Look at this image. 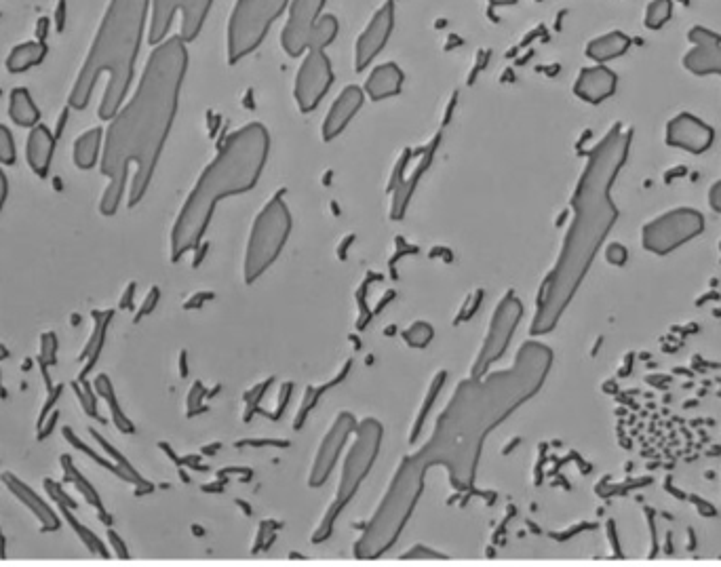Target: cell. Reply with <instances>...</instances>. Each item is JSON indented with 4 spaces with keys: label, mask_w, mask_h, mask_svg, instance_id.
Instances as JSON below:
<instances>
[{
    "label": "cell",
    "mask_w": 721,
    "mask_h": 567,
    "mask_svg": "<svg viewBox=\"0 0 721 567\" xmlns=\"http://www.w3.org/2000/svg\"><path fill=\"white\" fill-rule=\"evenodd\" d=\"M551 367L553 350L532 340L519 348L509 369L460 382L431 439L412 458L424 471L445 468L456 490H471L485 439L540 393Z\"/></svg>",
    "instance_id": "obj_1"
},
{
    "label": "cell",
    "mask_w": 721,
    "mask_h": 567,
    "mask_svg": "<svg viewBox=\"0 0 721 567\" xmlns=\"http://www.w3.org/2000/svg\"><path fill=\"white\" fill-rule=\"evenodd\" d=\"M186 70L188 49L180 36L165 38L150 53L138 89L106 131L100 169L108 186L100 201L102 215L119 211L129 175V207L146 197L178 114Z\"/></svg>",
    "instance_id": "obj_2"
},
{
    "label": "cell",
    "mask_w": 721,
    "mask_h": 567,
    "mask_svg": "<svg viewBox=\"0 0 721 567\" xmlns=\"http://www.w3.org/2000/svg\"><path fill=\"white\" fill-rule=\"evenodd\" d=\"M633 133L614 123L601 142L587 154L572 197V224L565 232L559 258L536 298V315L530 334L547 336L559 325L565 310L587 279L601 245L620 218L612 190L622 167L627 165Z\"/></svg>",
    "instance_id": "obj_3"
},
{
    "label": "cell",
    "mask_w": 721,
    "mask_h": 567,
    "mask_svg": "<svg viewBox=\"0 0 721 567\" xmlns=\"http://www.w3.org/2000/svg\"><path fill=\"white\" fill-rule=\"evenodd\" d=\"M270 135L264 125L249 123L228 135L178 215L171 230V260L180 262L188 251H194L213 220L218 203L249 192L262 178L268 161Z\"/></svg>",
    "instance_id": "obj_4"
},
{
    "label": "cell",
    "mask_w": 721,
    "mask_h": 567,
    "mask_svg": "<svg viewBox=\"0 0 721 567\" xmlns=\"http://www.w3.org/2000/svg\"><path fill=\"white\" fill-rule=\"evenodd\" d=\"M150 5L152 0H110L87 60L68 97L70 108L85 110L91 102L93 89L104 74H108V83L97 114L102 121H112L116 112L123 108L133 83Z\"/></svg>",
    "instance_id": "obj_5"
},
{
    "label": "cell",
    "mask_w": 721,
    "mask_h": 567,
    "mask_svg": "<svg viewBox=\"0 0 721 567\" xmlns=\"http://www.w3.org/2000/svg\"><path fill=\"white\" fill-rule=\"evenodd\" d=\"M424 483L426 471L412 456H407L399 464L378 511L369 519L363 536L355 546L357 559H380L393 549L407 521L416 511L424 492Z\"/></svg>",
    "instance_id": "obj_6"
},
{
    "label": "cell",
    "mask_w": 721,
    "mask_h": 567,
    "mask_svg": "<svg viewBox=\"0 0 721 567\" xmlns=\"http://www.w3.org/2000/svg\"><path fill=\"white\" fill-rule=\"evenodd\" d=\"M382 433H384L382 424L378 420H374V418H367V420L357 424L355 441H353V445H350L348 454L344 458L342 477H340V483H338L336 498H334V502H331V506L327 508L323 521L319 523V530L313 536L315 542H323V540H327L331 536L338 517L342 515L344 508L350 502H353V498L357 496L361 483L367 479L369 471L374 468L376 458L380 454Z\"/></svg>",
    "instance_id": "obj_7"
},
{
    "label": "cell",
    "mask_w": 721,
    "mask_h": 567,
    "mask_svg": "<svg viewBox=\"0 0 721 567\" xmlns=\"http://www.w3.org/2000/svg\"><path fill=\"white\" fill-rule=\"evenodd\" d=\"M291 226L294 224H291V213L283 201V194H275L258 213L249 232L243 264V279L247 285L256 283L279 260L291 234Z\"/></svg>",
    "instance_id": "obj_8"
},
{
    "label": "cell",
    "mask_w": 721,
    "mask_h": 567,
    "mask_svg": "<svg viewBox=\"0 0 721 567\" xmlns=\"http://www.w3.org/2000/svg\"><path fill=\"white\" fill-rule=\"evenodd\" d=\"M291 0H237L228 22V64L235 66L256 51Z\"/></svg>",
    "instance_id": "obj_9"
},
{
    "label": "cell",
    "mask_w": 721,
    "mask_h": 567,
    "mask_svg": "<svg viewBox=\"0 0 721 567\" xmlns=\"http://www.w3.org/2000/svg\"><path fill=\"white\" fill-rule=\"evenodd\" d=\"M325 0H291L289 17L281 34V45L289 57H300L313 49L325 51L338 36V19L323 15Z\"/></svg>",
    "instance_id": "obj_10"
},
{
    "label": "cell",
    "mask_w": 721,
    "mask_h": 567,
    "mask_svg": "<svg viewBox=\"0 0 721 567\" xmlns=\"http://www.w3.org/2000/svg\"><path fill=\"white\" fill-rule=\"evenodd\" d=\"M705 232L703 213L690 207H677L658 215L641 228L643 249L654 256H669L671 251L684 247L698 234Z\"/></svg>",
    "instance_id": "obj_11"
},
{
    "label": "cell",
    "mask_w": 721,
    "mask_h": 567,
    "mask_svg": "<svg viewBox=\"0 0 721 567\" xmlns=\"http://www.w3.org/2000/svg\"><path fill=\"white\" fill-rule=\"evenodd\" d=\"M521 317H523V304L513 291H509L500 300V304L494 312L490 329H487L485 342L473 363L471 376H485L487 371H490V367L502 359V355L506 353V348H509L515 331L521 323Z\"/></svg>",
    "instance_id": "obj_12"
},
{
    "label": "cell",
    "mask_w": 721,
    "mask_h": 567,
    "mask_svg": "<svg viewBox=\"0 0 721 567\" xmlns=\"http://www.w3.org/2000/svg\"><path fill=\"white\" fill-rule=\"evenodd\" d=\"M334 85V70L325 51H308L296 76V102L302 112H313L323 102V97Z\"/></svg>",
    "instance_id": "obj_13"
},
{
    "label": "cell",
    "mask_w": 721,
    "mask_h": 567,
    "mask_svg": "<svg viewBox=\"0 0 721 567\" xmlns=\"http://www.w3.org/2000/svg\"><path fill=\"white\" fill-rule=\"evenodd\" d=\"M357 424L359 422L353 414H348V412L338 414L334 424H331V428L327 430L325 439L321 441L315 464H313V468H310V477H308L310 487H321L329 479V475L334 473V468L340 460V454L344 452L348 439L353 437Z\"/></svg>",
    "instance_id": "obj_14"
},
{
    "label": "cell",
    "mask_w": 721,
    "mask_h": 567,
    "mask_svg": "<svg viewBox=\"0 0 721 567\" xmlns=\"http://www.w3.org/2000/svg\"><path fill=\"white\" fill-rule=\"evenodd\" d=\"M690 49L684 55V68L694 76H721V34L694 26L688 32Z\"/></svg>",
    "instance_id": "obj_15"
},
{
    "label": "cell",
    "mask_w": 721,
    "mask_h": 567,
    "mask_svg": "<svg viewBox=\"0 0 721 567\" xmlns=\"http://www.w3.org/2000/svg\"><path fill=\"white\" fill-rule=\"evenodd\" d=\"M665 142L669 148L686 150L690 154H703L715 142V131L696 114L679 112L667 123Z\"/></svg>",
    "instance_id": "obj_16"
},
{
    "label": "cell",
    "mask_w": 721,
    "mask_h": 567,
    "mask_svg": "<svg viewBox=\"0 0 721 567\" xmlns=\"http://www.w3.org/2000/svg\"><path fill=\"white\" fill-rule=\"evenodd\" d=\"M395 28V3L388 0L382 9L376 11V15L369 19L367 28L361 32L359 41L355 45V70H365L372 64L378 53L386 47L388 38H391Z\"/></svg>",
    "instance_id": "obj_17"
},
{
    "label": "cell",
    "mask_w": 721,
    "mask_h": 567,
    "mask_svg": "<svg viewBox=\"0 0 721 567\" xmlns=\"http://www.w3.org/2000/svg\"><path fill=\"white\" fill-rule=\"evenodd\" d=\"M616 87H618L616 72L610 70L606 64H597L580 70L574 83V93L582 102L597 106L601 102H606L608 97H612L616 93Z\"/></svg>",
    "instance_id": "obj_18"
},
{
    "label": "cell",
    "mask_w": 721,
    "mask_h": 567,
    "mask_svg": "<svg viewBox=\"0 0 721 567\" xmlns=\"http://www.w3.org/2000/svg\"><path fill=\"white\" fill-rule=\"evenodd\" d=\"M363 102H365V95H363V89L357 87V85H348L338 97L336 102L331 104L327 116H325V123H323V140L325 142H331L336 140L338 135L348 127V123L355 119V114L363 108Z\"/></svg>",
    "instance_id": "obj_19"
},
{
    "label": "cell",
    "mask_w": 721,
    "mask_h": 567,
    "mask_svg": "<svg viewBox=\"0 0 721 567\" xmlns=\"http://www.w3.org/2000/svg\"><path fill=\"white\" fill-rule=\"evenodd\" d=\"M43 485H45V490L49 492V496L53 498L55 506L60 508V511H62V517L66 519V523H70V527L74 530V534L79 536V540L87 546V551H89L91 555H95V557L108 559V557H110V553H108V549L104 546V542H102L100 538H97V536L89 530V527H85L79 519L74 517L76 502H74V500H72V498L64 492V487H62L60 483H57V481H53V479H45V483H43Z\"/></svg>",
    "instance_id": "obj_20"
},
{
    "label": "cell",
    "mask_w": 721,
    "mask_h": 567,
    "mask_svg": "<svg viewBox=\"0 0 721 567\" xmlns=\"http://www.w3.org/2000/svg\"><path fill=\"white\" fill-rule=\"evenodd\" d=\"M3 483L7 485V490L38 519L43 532H57V530H60V525H62L60 517H57V513L53 511V508L41 496H38L28 483H24L22 479L15 477L13 473H5Z\"/></svg>",
    "instance_id": "obj_21"
},
{
    "label": "cell",
    "mask_w": 721,
    "mask_h": 567,
    "mask_svg": "<svg viewBox=\"0 0 721 567\" xmlns=\"http://www.w3.org/2000/svg\"><path fill=\"white\" fill-rule=\"evenodd\" d=\"M53 150H55L53 133L45 125H34L28 135L26 154H28V165L36 175H41V178H45L51 167Z\"/></svg>",
    "instance_id": "obj_22"
},
{
    "label": "cell",
    "mask_w": 721,
    "mask_h": 567,
    "mask_svg": "<svg viewBox=\"0 0 721 567\" xmlns=\"http://www.w3.org/2000/svg\"><path fill=\"white\" fill-rule=\"evenodd\" d=\"M403 78L405 76L397 64H382V66L374 68L372 74H369L367 83H365V91L376 102L388 100V97L399 95V91L403 87Z\"/></svg>",
    "instance_id": "obj_23"
},
{
    "label": "cell",
    "mask_w": 721,
    "mask_h": 567,
    "mask_svg": "<svg viewBox=\"0 0 721 567\" xmlns=\"http://www.w3.org/2000/svg\"><path fill=\"white\" fill-rule=\"evenodd\" d=\"M629 49H631V36L620 30H614L591 41L587 45V57H591V60L597 64H606L618 60V57L625 55Z\"/></svg>",
    "instance_id": "obj_24"
},
{
    "label": "cell",
    "mask_w": 721,
    "mask_h": 567,
    "mask_svg": "<svg viewBox=\"0 0 721 567\" xmlns=\"http://www.w3.org/2000/svg\"><path fill=\"white\" fill-rule=\"evenodd\" d=\"M60 464H62V471H64V479H66L68 483H72V485L76 487V490H79V492L83 494V498L87 500V504H91V506L95 508L97 515H100V519H102L106 525H112V517H110L108 511H106V506H104V500H102L100 492H97L95 487L81 475V471H79V468H76L72 456L64 454V456L60 458Z\"/></svg>",
    "instance_id": "obj_25"
},
{
    "label": "cell",
    "mask_w": 721,
    "mask_h": 567,
    "mask_svg": "<svg viewBox=\"0 0 721 567\" xmlns=\"http://www.w3.org/2000/svg\"><path fill=\"white\" fill-rule=\"evenodd\" d=\"M184 0H152L150 5V43L159 45L163 43L175 15L180 13Z\"/></svg>",
    "instance_id": "obj_26"
},
{
    "label": "cell",
    "mask_w": 721,
    "mask_h": 567,
    "mask_svg": "<svg viewBox=\"0 0 721 567\" xmlns=\"http://www.w3.org/2000/svg\"><path fill=\"white\" fill-rule=\"evenodd\" d=\"M114 312L112 310H93V319H95V327H93V334L89 338V342L85 344V348L81 350V361H87V365L83 367L79 380H87V374L95 367L97 359H100L102 355V348H104V340H106V331H108V325H110V319H112Z\"/></svg>",
    "instance_id": "obj_27"
},
{
    "label": "cell",
    "mask_w": 721,
    "mask_h": 567,
    "mask_svg": "<svg viewBox=\"0 0 721 567\" xmlns=\"http://www.w3.org/2000/svg\"><path fill=\"white\" fill-rule=\"evenodd\" d=\"M213 7V0H184L180 9L182 26H180V38L184 43H190L197 38L205 26V19Z\"/></svg>",
    "instance_id": "obj_28"
},
{
    "label": "cell",
    "mask_w": 721,
    "mask_h": 567,
    "mask_svg": "<svg viewBox=\"0 0 721 567\" xmlns=\"http://www.w3.org/2000/svg\"><path fill=\"white\" fill-rule=\"evenodd\" d=\"M102 142H104L102 129H91V131L83 133L81 138L74 142V163H76V167L83 169V171L93 169L97 165V159H100Z\"/></svg>",
    "instance_id": "obj_29"
},
{
    "label": "cell",
    "mask_w": 721,
    "mask_h": 567,
    "mask_svg": "<svg viewBox=\"0 0 721 567\" xmlns=\"http://www.w3.org/2000/svg\"><path fill=\"white\" fill-rule=\"evenodd\" d=\"M9 114L19 127H34V125H38V121H41V112H38L28 89L11 91Z\"/></svg>",
    "instance_id": "obj_30"
},
{
    "label": "cell",
    "mask_w": 721,
    "mask_h": 567,
    "mask_svg": "<svg viewBox=\"0 0 721 567\" xmlns=\"http://www.w3.org/2000/svg\"><path fill=\"white\" fill-rule=\"evenodd\" d=\"M93 390L97 393V397H102V399L108 403L110 414H112V420H114L116 428H119L121 433H127V435L133 433V424H131L129 418L123 414L121 403H119V399H116V393H114V386H112L110 378H108L106 374L97 376L95 382H93Z\"/></svg>",
    "instance_id": "obj_31"
},
{
    "label": "cell",
    "mask_w": 721,
    "mask_h": 567,
    "mask_svg": "<svg viewBox=\"0 0 721 567\" xmlns=\"http://www.w3.org/2000/svg\"><path fill=\"white\" fill-rule=\"evenodd\" d=\"M91 437L97 441V445H100L102 449H104V452L110 456V460L116 464V466H119L121 468V471H123V479L125 481H129V483H133L135 487H138V490H140V494H146V492H152V485L138 473V471H135V468L129 464V460L119 452V449H114L104 437H100V435H97L95 433V430H91Z\"/></svg>",
    "instance_id": "obj_32"
},
{
    "label": "cell",
    "mask_w": 721,
    "mask_h": 567,
    "mask_svg": "<svg viewBox=\"0 0 721 567\" xmlns=\"http://www.w3.org/2000/svg\"><path fill=\"white\" fill-rule=\"evenodd\" d=\"M47 55V47L43 43H24L11 51L7 68L11 72H26L41 64Z\"/></svg>",
    "instance_id": "obj_33"
},
{
    "label": "cell",
    "mask_w": 721,
    "mask_h": 567,
    "mask_svg": "<svg viewBox=\"0 0 721 567\" xmlns=\"http://www.w3.org/2000/svg\"><path fill=\"white\" fill-rule=\"evenodd\" d=\"M64 439H66L72 447L79 449V452H83L85 456H89L95 464H100L102 468H106V471H110L112 475H116V477H121V479H123V471H121V468L116 466L110 458H104V456H100L97 452H93V449H91L87 443H83V441H81V437L76 435L70 426H66V428H64Z\"/></svg>",
    "instance_id": "obj_34"
},
{
    "label": "cell",
    "mask_w": 721,
    "mask_h": 567,
    "mask_svg": "<svg viewBox=\"0 0 721 567\" xmlns=\"http://www.w3.org/2000/svg\"><path fill=\"white\" fill-rule=\"evenodd\" d=\"M673 17V0H652L646 9V28L660 30L669 24Z\"/></svg>",
    "instance_id": "obj_35"
},
{
    "label": "cell",
    "mask_w": 721,
    "mask_h": 567,
    "mask_svg": "<svg viewBox=\"0 0 721 567\" xmlns=\"http://www.w3.org/2000/svg\"><path fill=\"white\" fill-rule=\"evenodd\" d=\"M72 388H74L76 397H79V401H81L85 412H87L91 418L102 422V416H100V412H97V393H95V390H91V386L87 384V380H76V382H72Z\"/></svg>",
    "instance_id": "obj_36"
},
{
    "label": "cell",
    "mask_w": 721,
    "mask_h": 567,
    "mask_svg": "<svg viewBox=\"0 0 721 567\" xmlns=\"http://www.w3.org/2000/svg\"><path fill=\"white\" fill-rule=\"evenodd\" d=\"M403 338L407 340L409 346L424 348V346L431 344V340H433V327L428 323H424V321H418V323H414L412 327L405 331Z\"/></svg>",
    "instance_id": "obj_37"
},
{
    "label": "cell",
    "mask_w": 721,
    "mask_h": 567,
    "mask_svg": "<svg viewBox=\"0 0 721 567\" xmlns=\"http://www.w3.org/2000/svg\"><path fill=\"white\" fill-rule=\"evenodd\" d=\"M57 361V336L53 331H45L41 336V355H38V365L51 367Z\"/></svg>",
    "instance_id": "obj_38"
},
{
    "label": "cell",
    "mask_w": 721,
    "mask_h": 567,
    "mask_svg": "<svg viewBox=\"0 0 721 567\" xmlns=\"http://www.w3.org/2000/svg\"><path fill=\"white\" fill-rule=\"evenodd\" d=\"M15 142H13V133L0 125V163L3 165H13L15 163Z\"/></svg>",
    "instance_id": "obj_39"
},
{
    "label": "cell",
    "mask_w": 721,
    "mask_h": 567,
    "mask_svg": "<svg viewBox=\"0 0 721 567\" xmlns=\"http://www.w3.org/2000/svg\"><path fill=\"white\" fill-rule=\"evenodd\" d=\"M401 559L420 561V559H447V557L441 555V553H435L431 549H426V546H422V544H418V546H414V549H409L405 555H401Z\"/></svg>",
    "instance_id": "obj_40"
},
{
    "label": "cell",
    "mask_w": 721,
    "mask_h": 567,
    "mask_svg": "<svg viewBox=\"0 0 721 567\" xmlns=\"http://www.w3.org/2000/svg\"><path fill=\"white\" fill-rule=\"evenodd\" d=\"M159 298H161V291H159V287H152V289H150V293H148V298L144 300V306L140 308L138 315H135V323H140L146 315H150V312L154 310V306H157Z\"/></svg>",
    "instance_id": "obj_41"
},
{
    "label": "cell",
    "mask_w": 721,
    "mask_h": 567,
    "mask_svg": "<svg viewBox=\"0 0 721 567\" xmlns=\"http://www.w3.org/2000/svg\"><path fill=\"white\" fill-rule=\"evenodd\" d=\"M606 258H608V262H610V264H614V266H622V264L627 262V247H622L620 243H612V245L608 247Z\"/></svg>",
    "instance_id": "obj_42"
},
{
    "label": "cell",
    "mask_w": 721,
    "mask_h": 567,
    "mask_svg": "<svg viewBox=\"0 0 721 567\" xmlns=\"http://www.w3.org/2000/svg\"><path fill=\"white\" fill-rule=\"evenodd\" d=\"M108 538H110V542H112V549H114L116 557H119V559H129V551L125 549V542L121 540V536L116 534L114 530H110V532H108Z\"/></svg>",
    "instance_id": "obj_43"
},
{
    "label": "cell",
    "mask_w": 721,
    "mask_h": 567,
    "mask_svg": "<svg viewBox=\"0 0 721 567\" xmlns=\"http://www.w3.org/2000/svg\"><path fill=\"white\" fill-rule=\"evenodd\" d=\"M709 205L715 213H721V180L715 182L709 190Z\"/></svg>",
    "instance_id": "obj_44"
},
{
    "label": "cell",
    "mask_w": 721,
    "mask_h": 567,
    "mask_svg": "<svg viewBox=\"0 0 721 567\" xmlns=\"http://www.w3.org/2000/svg\"><path fill=\"white\" fill-rule=\"evenodd\" d=\"M7 194H9V182H7V175H5L3 171H0V211H3V207H5Z\"/></svg>",
    "instance_id": "obj_45"
},
{
    "label": "cell",
    "mask_w": 721,
    "mask_h": 567,
    "mask_svg": "<svg viewBox=\"0 0 721 567\" xmlns=\"http://www.w3.org/2000/svg\"><path fill=\"white\" fill-rule=\"evenodd\" d=\"M133 293H135V283H129V287H127V291H125V296H123V300H121V308H131Z\"/></svg>",
    "instance_id": "obj_46"
},
{
    "label": "cell",
    "mask_w": 721,
    "mask_h": 567,
    "mask_svg": "<svg viewBox=\"0 0 721 567\" xmlns=\"http://www.w3.org/2000/svg\"><path fill=\"white\" fill-rule=\"evenodd\" d=\"M7 559V542L3 536V530H0V561Z\"/></svg>",
    "instance_id": "obj_47"
},
{
    "label": "cell",
    "mask_w": 721,
    "mask_h": 567,
    "mask_svg": "<svg viewBox=\"0 0 721 567\" xmlns=\"http://www.w3.org/2000/svg\"><path fill=\"white\" fill-rule=\"evenodd\" d=\"M490 3H492L494 7H509V5L519 3V0H490Z\"/></svg>",
    "instance_id": "obj_48"
},
{
    "label": "cell",
    "mask_w": 721,
    "mask_h": 567,
    "mask_svg": "<svg viewBox=\"0 0 721 567\" xmlns=\"http://www.w3.org/2000/svg\"><path fill=\"white\" fill-rule=\"evenodd\" d=\"M0 397H7V390H5V384H3V376H0Z\"/></svg>",
    "instance_id": "obj_49"
},
{
    "label": "cell",
    "mask_w": 721,
    "mask_h": 567,
    "mask_svg": "<svg viewBox=\"0 0 721 567\" xmlns=\"http://www.w3.org/2000/svg\"><path fill=\"white\" fill-rule=\"evenodd\" d=\"M9 357V353H7V348L3 346V344H0V359H7Z\"/></svg>",
    "instance_id": "obj_50"
},
{
    "label": "cell",
    "mask_w": 721,
    "mask_h": 567,
    "mask_svg": "<svg viewBox=\"0 0 721 567\" xmlns=\"http://www.w3.org/2000/svg\"><path fill=\"white\" fill-rule=\"evenodd\" d=\"M538 3H542V0H538Z\"/></svg>",
    "instance_id": "obj_51"
}]
</instances>
